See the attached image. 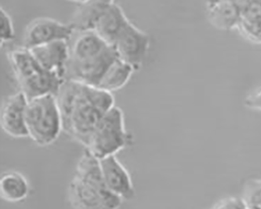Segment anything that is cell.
Instances as JSON below:
<instances>
[{
	"label": "cell",
	"instance_id": "obj_8",
	"mask_svg": "<svg viewBox=\"0 0 261 209\" xmlns=\"http://www.w3.org/2000/svg\"><path fill=\"white\" fill-rule=\"evenodd\" d=\"M28 102L26 96L20 90L4 101L0 112V125L9 136L14 138L29 137L25 119Z\"/></svg>",
	"mask_w": 261,
	"mask_h": 209
},
{
	"label": "cell",
	"instance_id": "obj_13",
	"mask_svg": "<svg viewBox=\"0 0 261 209\" xmlns=\"http://www.w3.org/2000/svg\"><path fill=\"white\" fill-rule=\"evenodd\" d=\"M115 0H89L80 4L68 24L75 33L94 31L102 14Z\"/></svg>",
	"mask_w": 261,
	"mask_h": 209
},
{
	"label": "cell",
	"instance_id": "obj_21",
	"mask_svg": "<svg viewBox=\"0 0 261 209\" xmlns=\"http://www.w3.org/2000/svg\"><path fill=\"white\" fill-rule=\"evenodd\" d=\"M68 2L75 3V4H83L88 2L89 0H66Z\"/></svg>",
	"mask_w": 261,
	"mask_h": 209
},
{
	"label": "cell",
	"instance_id": "obj_22",
	"mask_svg": "<svg viewBox=\"0 0 261 209\" xmlns=\"http://www.w3.org/2000/svg\"><path fill=\"white\" fill-rule=\"evenodd\" d=\"M227 1H231V2H236V0H227Z\"/></svg>",
	"mask_w": 261,
	"mask_h": 209
},
{
	"label": "cell",
	"instance_id": "obj_15",
	"mask_svg": "<svg viewBox=\"0 0 261 209\" xmlns=\"http://www.w3.org/2000/svg\"><path fill=\"white\" fill-rule=\"evenodd\" d=\"M75 34H77L76 38L72 45L70 46V61L80 62L91 59L101 54L110 46L93 31Z\"/></svg>",
	"mask_w": 261,
	"mask_h": 209
},
{
	"label": "cell",
	"instance_id": "obj_3",
	"mask_svg": "<svg viewBox=\"0 0 261 209\" xmlns=\"http://www.w3.org/2000/svg\"><path fill=\"white\" fill-rule=\"evenodd\" d=\"M25 119L29 138L40 147L55 143L63 131L61 112L55 96L29 100Z\"/></svg>",
	"mask_w": 261,
	"mask_h": 209
},
{
	"label": "cell",
	"instance_id": "obj_14",
	"mask_svg": "<svg viewBox=\"0 0 261 209\" xmlns=\"http://www.w3.org/2000/svg\"><path fill=\"white\" fill-rule=\"evenodd\" d=\"M207 13L211 24L221 30L237 29L241 17L239 6L227 0H208Z\"/></svg>",
	"mask_w": 261,
	"mask_h": 209
},
{
	"label": "cell",
	"instance_id": "obj_6",
	"mask_svg": "<svg viewBox=\"0 0 261 209\" xmlns=\"http://www.w3.org/2000/svg\"><path fill=\"white\" fill-rule=\"evenodd\" d=\"M75 32L69 24L51 17H38L27 25L23 35V47L32 49L55 41L69 42Z\"/></svg>",
	"mask_w": 261,
	"mask_h": 209
},
{
	"label": "cell",
	"instance_id": "obj_12",
	"mask_svg": "<svg viewBox=\"0 0 261 209\" xmlns=\"http://www.w3.org/2000/svg\"><path fill=\"white\" fill-rule=\"evenodd\" d=\"M130 22L122 7L115 1L108 7L96 25L93 32L112 46L122 31Z\"/></svg>",
	"mask_w": 261,
	"mask_h": 209
},
{
	"label": "cell",
	"instance_id": "obj_18",
	"mask_svg": "<svg viewBox=\"0 0 261 209\" xmlns=\"http://www.w3.org/2000/svg\"><path fill=\"white\" fill-rule=\"evenodd\" d=\"M241 199L249 209H261V179H249L245 183Z\"/></svg>",
	"mask_w": 261,
	"mask_h": 209
},
{
	"label": "cell",
	"instance_id": "obj_19",
	"mask_svg": "<svg viewBox=\"0 0 261 209\" xmlns=\"http://www.w3.org/2000/svg\"><path fill=\"white\" fill-rule=\"evenodd\" d=\"M15 38L14 23L10 14L3 7L0 8V43H10Z\"/></svg>",
	"mask_w": 261,
	"mask_h": 209
},
{
	"label": "cell",
	"instance_id": "obj_5",
	"mask_svg": "<svg viewBox=\"0 0 261 209\" xmlns=\"http://www.w3.org/2000/svg\"><path fill=\"white\" fill-rule=\"evenodd\" d=\"M149 35L129 22L112 45L118 57L136 71L142 68L150 48Z\"/></svg>",
	"mask_w": 261,
	"mask_h": 209
},
{
	"label": "cell",
	"instance_id": "obj_7",
	"mask_svg": "<svg viewBox=\"0 0 261 209\" xmlns=\"http://www.w3.org/2000/svg\"><path fill=\"white\" fill-rule=\"evenodd\" d=\"M119 58L112 46L100 55L87 61L75 62L69 61L66 80H73L87 85L97 87L114 61Z\"/></svg>",
	"mask_w": 261,
	"mask_h": 209
},
{
	"label": "cell",
	"instance_id": "obj_9",
	"mask_svg": "<svg viewBox=\"0 0 261 209\" xmlns=\"http://www.w3.org/2000/svg\"><path fill=\"white\" fill-rule=\"evenodd\" d=\"M8 58L20 90L37 84L47 71L38 62L30 50L23 46L11 50Z\"/></svg>",
	"mask_w": 261,
	"mask_h": 209
},
{
	"label": "cell",
	"instance_id": "obj_4",
	"mask_svg": "<svg viewBox=\"0 0 261 209\" xmlns=\"http://www.w3.org/2000/svg\"><path fill=\"white\" fill-rule=\"evenodd\" d=\"M133 143L134 136L126 130L123 111L115 106L102 117L85 149L100 160L116 155Z\"/></svg>",
	"mask_w": 261,
	"mask_h": 209
},
{
	"label": "cell",
	"instance_id": "obj_10",
	"mask_svg": "<svg viewBox=\"0 0 261 209\" xmlns=\"http://www.w3.org/2000/svg\"><path fill=\"white\" fill-rule=\"evenodd\" d=\"M103 181L111 192L122 201H130L136 195L129 171L119 161L116 155L99 160Z\"/></svg>",
	"mask_w": 261,
	"mask_h": 209
},
{
	"label": "cell",
	"instance_id": "obj_2",
	"mask_svg": "<svg viewBox=\"0 0 261 209\" xmlns=\"http://www.w3.org/2000/svg\"><path fill=\"white\" fill-rule=\"evenodd\" d=\"M68 196L74 209H119L123 202L109 191L102 176L100 161L87 149L68 185Z\"/></svg>",
	"mask_w": 261,
	"mask_h": 209
},
{
	"label": "cell",
	"instance_id": "obj_20",
	"mask_svg": "<svg viewBox=\"0 0 261 209\" xmlns=\"http://www.w3.org/2000/svg\"><path fill=\"white\" fill-rule=\"evenodd\" d=\"M244 103L248 109L261 111V87L247 96Z\"/></svg>",
	"mask_w": 261,
	"mask_h": 209
},
{
	"label": "cell",
	"instance_id": "obj_16",
	"mask_svg": "<svg viewBox=\"0 0 261 209\" xmlns=\"http://www.w3.org/2000/svg\"><path fill=\"white\" fill-rule=\"evenodd\" d=\"M30 185L27 178L17 171L4 172L0 178V196L9 203H18L29 197Z\"/></svg>",
	"mask_w": 261,
	"mask_h": 209
},
{
	"label": "cell",
	"instance_id": "obj_11",
	"mask_svg": "<svg viewBox=\"0 0 261 209\" xmlns=\"http://www.w3.org/2000/svg\"><path fill=\"white\" fill-rule=\"evenodd\" d=\"M29 50L43 68L66 80L71 58L69 42L55 41Z\"/></svg>",
	"mask_w": 261,
	"mask_h": 209
},
{
	"label": "cell",
	"instance_id": "obj_17",
	"mask_svg": "<svg viewBox=\"0 0 261 209\" xmlns=\"http://www.w3.org/2000/svg\"><path fill=\"white\" fill-rule=\"evenodd\" d=\"M135 70L118 58L106 72L97 87L112 92L123 88L129 83Z\"/></svg>",
	"mask_w": 261,
	"mask_h": 209
},
{
	"label": "cell",
	"instance_id": "obj_1",
	"mask_svg": "<svg viewBox=\"0 0 261 209\" xmlns=\"http://www.w3.org/2000/svg\"><path fill=\"white\" fill-rule=\"evenodd\" d=\"M63 132L87 148L102 117L115 105L111 92L66 80L57 96Z\"/></svg>",
	"mask_w": 261,
	"mask_h": 209
}]
</instances>
